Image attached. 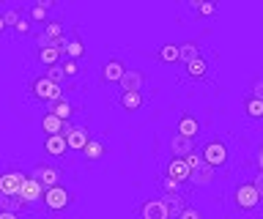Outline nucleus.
Returning a JSON list of instances; mask_svg holds the SVG:
<instances>
[{"label":"nucleus","instance_id":"nucleus-1","mask_svg":"<svg viewBox=\"0 0 263 219\" xmlns=\"http://www.w3.org/2000/svg\"><path fill=\"white\" fill-rule=\"evenodd\" d=\"M28 93H30V99H36L39 104H47L49 107V104L63 99V85H55L52 79H47L41 74V77H33L28 83Z\"/></svg>","mask_w":263,"mask_h":219},{"label":"nucleus","instance_id":"nucleus-2","mask_svg":"<svg viewBox=\"0 0 263 219\" xmlns=\"http://www.w3.org/2000/svg\"><path fill=\"white\" fill-rule=\"evenodd\" d=\"M200 156H203L205 165L214 167V170L228 167V162H230L228 140H222V137H211V140H205V143H203V148H200Z\"/></svg>","mask_w":263,"mask_h":219},{"label":"nucleus","instance_id":"nucleus-3","mask_svg":"<svg viewBox=\"0 0 263 219\" xmlns=\"http://www.w3.org/2000/svg\"><path fill=\"white\" fill-rule=\"evenodd\" d=\"M230 203H233V208L241 211V214H252V211L260 206V194L252 186V181H241V184L233 186V192H230Z\"/></svg>","mask_w":263,"mask_h":219},{"label":"nucleus","instance_id":"nucleus-4","mask_svg":"<svg viewBox=\"0 0 263 219\" xmlns=\"http://www.w3.org/2000/svg\"><path fill=\"white\" fill-rule=\"evenodd\" d=\"M44 208L49 214H61L71 206V192L66 189V186H52V189H44Z\"/></svg>","mask_w":263,"mask_h":219},{"label":"nucleus","instance_id":"nucleus-5","mask_svg":"<svg viewBox=\"0 0 263 219\" xmlns=\"http://www.w3.org/2000/svg\"><path fill=\"white\" fill-rule=\"evenodd\" d=\"M30 178H36L44 189H52V186H61L63 170L55 167V165H36V167L30 170Z\"/></svg>","mask_w":263,"mask_h":219},{"label":"nucleus","instance_id":"nucleus-6","mask_svg":"<svg viewBox=\"0 0 263 219\" xmlns=\"http://www.w3.org/2000/svg\"><path fill=\"white\" fill-rule=\"evenodd\" d=\"M25 181H28V175L20 173V170H8V173H0V194H20Z\"/></svg>","mask_w":263,"mask_h":219},{"label":"nucleus","instance_id":"nucleus-7","mask_svg":"<svg viewBox=\"0 0 263 219\" xmlns=\"http://www.w3.org/2000/svg\"><path fill=\"white\" fill-rule=\"evenodd\" d=\"M121 93H143L145 88V74L137 69H126V74H123V79L118 83Z\"/></svg>","mask_w":263,"mask_h":219},{"label":"nucleus","instance_id":"nucleus-8","mask_svg":"<svg viewBox=\"0 0 263 219\" xmlns=\"http://www.w3.org/2000/svg\"><path fill=\"white\" fill-rule=\"evenodd\" d=\"M123 74H126V66H123L121 58H110L102 63V83H121Z\"/></svg>","mask_w":263,"mask_h":219},{"label":"nucleus","instance_id":"nucleus-9","mask_svg":"<svg viewBox=\"0 0 263 219\" xmlns=\"http://www.w3.org/2000/svg\"><path fill=\"white\" fill-rule=\"evenodd\" d=\"M20 197H22V200H25V203H28V206L33 208L36 203H41V200H44V186H41V184L36 181V178H30V175H28V181L22 184V192H20Z\"/></svg>","mask_w":263,"mask_h":219},{"label":"nucleus","instance_id":"nucleus-10","mask_svg":"<svg viewBox=\"0 0 263 219\" xmlns=\"http://www.w3.org/2000/svg\"><path fill=\"white\" fill-rule=\"evenodd\" d=\"M164 175L173 178V181H178V184H186V181H189V175H192V170H189L186 159L173 156V159L167 162V170H164Z\"/></svg>","mask_w":263,"mask_h":219},{"label":"nucleus","instance_id":"nucleus-11","mask_svg":"<svg viewBox=\"0 0 263 219\" xmlns=\"http://www.w3.org/2000/svg\"><path fill=\"white\" fill-rule=\"evenodd\" d=\"M176 134L186 137V140H195V137L200 134V121H197L195 115H189V112H184V115L178 118V124H176Z\"/></svg>","mask_w":263,"mask_h":219},{"label":"nucleus","instance_id":"nucleus-12","mask_svg":"<svg viewBox=\"0 0 263 219\" xmlns=\"http://www.w3.org/2000/svg\"><path fill=\"white\" fill-rule=\"evenodd\" d=\"M0 211H8V214L25 216V214L30 211V206L20 197V194H0Z\"/></svg>","mask_w":263,"mask_h":219},{"label":"nucleus","instance_id":"nucleus-13","mask_svg":"<svg viewBox=\"0 0 263 219\" xmlns=\"http://www.w3.org/2000/svg\"><path fill=\"white\" fill-rule=\"evenodd\" d=\"M140 219H170L162 197L159 200H145L143 206H140Z\"/></svg>","mask_w":263,"mask_h":219},{"label":"nucleus","instance_id":"nucleus-14","mask_svg":"<svg viewBox=\"0 0 263 219\" xmlns=\"http://www.w3.org/2000/svg\"><path fill=\"white\" fill-rule=\"evenodd\" d=\"M66 151H69V143H66L63 134H55V137H44V153H49L52 159H63Z\"/></svg>","mask_w":263,"mask_h":219},{"label":"nucleus","instance_id":"nucleus-15","mask_svg":"<svg viewBox=\"0 0 263 219\" xmlns=\"http://www.w3.org/2000/svg\"><path fill=\"white\" fill-rule=\"evenodd\" d=\"M66 143H69V151H85V145L90 143V134L85 126H74L69 134H66Z\"/></svg>","mask_w":263,"mask_h":219},{"label":"nucleus","instance_id":"nucleus-16","mask_svg":"<svg viewBox=\"0 0 263 219\" xmlns=\"http://www.w3.org/2000/svg\"><path fill=\"white\" fill-rule=\"evenodd\" d=\"M170 151H173V156L186 159L189 153H195V140H186V137H181V134H173L170 137Z\"/></svg>","mask_w":263,"mask_h":219},{"label":"nucleus","instance_id":"nucleus-17","mask_svg":"<svg viewBox=\"0 0 263 219\" xmlns=\"http://www.w3.org/2000/svg\"><path fill=\"white\" fill-rule=\"evenodd\" d=\"M184 71H186V77L189 79H209V71H211V63L203 58H197V61H192V63H186L184 66Z\"/></svg>","mask_w":263,"mask_h":219},{"label":"nucleus","instance_id":"nucleus-18","mask_svg":"<svg viewBox=\"0 0 263 219\" xmlns=\"http://www.w3.org/2000/svg\"><path fill=\"white\" fill-rule=\"evenodd\" d=\"M162 203H164V208H167L170 219H178L181 214H184V208H186L184 194H162Z\"/></svg>","mask_w":263,"mask_h":219},{"label":"nucleus","instance_id":"nucleus-19","mask_svg":"<svg viewBox=\"0 0 263 219\" xmlns=\"http://www.w3.org/2000/svg\"><path fill=\"white\" fill-rule=\"evenodd\" d=\"M214 178H217V170L209 167V165H200L197 170H192L189 184H192V186H209V184H214Z\"/></svg>","mask_w":263,"mask_h":219},{"label":"nucleus","instance_id":"nucleus-20","mask_svg":"<svg viewBox=\"0 0 263 219\" xmlns=\"http://www.w3.org/2000/svg\"><path fill=\"white\" fill-rule=\"evenodd\" d=\"M66 121H61V118H55L52 112H44V115H41V129H44L47 132V137H55V134H63L66 132Z\"/></svg>","mask_w":263,"mask_h":219},{"label":"nucleus","instance_id":"nucleus-21","mask_svg":"<svg viewBox=\"0 0 263 219\" xmlns=\"http://www.w3.org/2000/svg\"><path fill=\"white\" fill-rule=\"evenodd\" d=\"M66 55L61 50H55V47H44V50H36V61L41 63V66H58V63H63Z\"/></svg>","mask_w":263,"mask_h":219},{"label":"nucleus","instance_id":"nucleus-22","mask_svg":"<svg viewBox=\"0 0 263 219\" xmlns=\"http://www.w3.org/2000/svg\"><path fill=\"white\" fill-rule=\"evenodd\" d=\"M82 55H85V44H82V38H80L77 30H71V33H69V44H66V58L80 61Z\"/></svg>","mask_w":263,"mask_h":219},{"label":"nucleus","instance_id":"nucleus-23","mask_svg":"<svg viewBox=\"0 0 263 219\" xmlns=\"http://www.w3.org/2000/svg\"><path fill=\"white\" fill-rule=\"evenodd\" d=\"M118 104L126 112H137L145 104V96L143 93H118Z\"/></svg>","mask_w":263,"mask_h":219},{"label":"nucleus","instance_id":"nucleus-24","mask_svg":"<svg viewBox=\"0 0 263 219\" xmlns=\"http://www.w3.org/2000/svg\"><path fill=\"white\" fill-rule=\"evenodd\" d=\"M47 112H52L55 118H61V121H66V124H69L71 115H74V104H71L69 99H61V102L49 104V110H47Z\"/></svg>","mask_w":263,"mask_h":219},{"label":"nucleus","instance_id":"nucleus-25","mask_svg":"<svg viewBox=\"0 0 263 219\" xmlns=\"http://www.w3.org/2000/svg\"><path fill=\"white\" fill-rule=\"evenodd\" d=\"M156 58L162 63H178L181 61V44H162L156 50Z\"/></svg>","mask_w":263,"mask_h":219},{"label":"nucleus","instance_id":"nucleus-26","mask_svg":"<svg viewBox=\"0 0 263 219\" xmlns=\"http://www.w3.org/2000/svg\"><path fill=\"white\" fill-rule=\"evenodd\" d=\"M200 55H203V47L197 42H184V44H181V61L178 63H184V66H186V63L197 61Z\"/></svg>","mask_w":263,"mask_h":219},{"label":"nucleus","instance_id":"nucleus-27","mask_svg":"<svg viewBox=\"0 0 263 219\" xmlns=\"http://www.w3.org/2000/svg\"><path fill=\"white\" fill-rule=\"evenodd\" d=\"M244 112L252 121H263V102L255 99V96H247V99H244Z\"/></svg>","mask_w":263,"mask_h":219},{"label":"nucleus","instance_id":"nucleus-28","mask_svg":"<svg viewBox=\"0 0 263 219\" xmlns=\"http://www.w3.org/2000/svg\"><path fill=\"white\" fill-rule=\"evenodd\" d=\"M82 156H85L88 162H99V159L104 156V143H102V140H93V137H90V143L85 145Z\"/></svg>","mask_w":263,"mask_h":219},{"label":"nucleus","instance_id":"nucleus-29","mask_svg":"<svg viewBox=\"0 0 263 219\" xmlns=\"http://www.w3.org/2000/svg\"><path fill=\"white\" fill-rule=\"evenodd\" d=\"M25 17V9H6L3 11V19H6V28H16Z\"/></svg>","mask_w":263,"mask_h":219},{"label":"nucleus","instance_id":"nucleus-30","mask_svg":"<svg viewBox=\"0 0 263 219\" xmlns=\"http://www.w3.org/2000/svg\"><path fill=\"white\" fill-rule=\"evenodd\" d=\"M63 74L66 79H74V77H80V61H71V58H63Z\"/></svg>","mask_w":263,"mask_h":219},{"label":"nucleus","instance_id":"nucleus-31","mask_svg":"<svg viewBox=\"0 0 263 219\" xmlns=\"http://www.w3.org/2000/svg\"><path fill=\"white\" fill-rule=\"evenodd\" d=\"M25 11H28L30 22H39V25H44V22H49V19H47V9H41L39 3H36V6H30V9H25Z\"/></svg>","mask_w":263,"mask_h":219},{"label":"nucleus","instance_id":"nucleus-32","mask_svg":"<svg viewBox=\"0 0 263 219\" xmlns=\"http://www.w3.org/2000/svg\"><path fill=\"white\" fill-rule=\"evenodd\" d=\"M44 77L52 79L55 85H63V83H66V74H63V66H61V63H58V66H49V69L44 71Z\"/></svg>","mask_w":263,"mask_h":219},{"label":"nucleus","instance_id":"nucleus-33","mask_svg":"<svg viewBox=\"0 0 263 219\" xmlns=\"http://www.w3.org/2000/svg\"><path fill=\"white\" fill-rule=\"evenodd\" d=\"M192 11L197 17H214L217 14V3H192Z\"/></svg>","mask_w":263,"mask_h":219},{"label":"nucleus","instance_id":"nucleus-34","mask_svg":"<svg viewBox=\"0 0 263 219\" xmlns=\"http://www.w3.org/2000/svg\"><path fill=\"white\" fill-rule=\"evenodd\" d=\"M159 186H162V192H164V194H181V184H178V181H173V178H167V175H162V178H159Z\"/></svg>","mask_w":263,"mask_h":219},{"label":"nucleus","instance_id":"nucleus-35","mask_svg":"<svg viewBox=\"0 0 263 219\" xmlns=\"http://www.w3.org/2000/svg\"><path fill=\"white\" fill-rule=\"evenodd\" d=\"M30 30H33V22H30V17H28V14H25V17H22V22L14 28V33H16V36H30Z\"/></svg>","mask_w":263,"mask_h":219},{"label":"nucleus","instance_id":"nucleus-36","mask_svg":"<svg viewBox=\"0 0 263 219\" xmlns=\"http://www.w3.org/2000/svg\"><path fill=\"white\" fill-rule=\"evenodd\" d=\"M186 165H189V170H197V167H200V165H205V162H203V156H200V153H189V156H186Z\"/></svg>","mask_w":263,"mask_h":219},{"label":"nucleus","instance_id":"nucleus-37","mask_svg":"<svg viewBox=\"0 0 263 219\" xmlns=\"http://www.w3.org/2000/svg\"><path fill=\"white\" fill-rule=\"evenodd\" d=\"M250 96H255V99H260V102H263V77L252 83V93H250Z\"/></svg>","mask_w":263,"mask_h":219},{"label":"nucleus","instance_id":"nucleus-38","mask_svg":"<svg viewBox=\"0 0 263 219\" xmlns=\"http://www.w3.org/2000/svg\"><path fill=\"white\" fill-rule=\"evenodd\" d=\"M178 219H203V214H200V211H197V208H184V214H181Z\"/></svg>","mask_w":263,"mask_h":219},{"label":"nucleus","instance_id":"nucleus-39","mask_svg":"<svg viewBox=\"0 0 263 219\" xmlns=\"http://www.w3.org/2000/svg\"><path fill=\"white\" fill-rule=\"evenodd\" d=\"M252 186H255V189H258L260 200H263V173H260V170H258V173H255V178H252Z\"/></svg>","mask_w":263,"mask_h":219},{"label":"nucleus","instance_id":"nucleus-40","mask_svg":"<svg viewBox=\"0 0 263 219\" xmlns=\"http://www.w3.org/2000/svg\"><path fill=\"white\" fill-rule=\"evenodd\" d=\"M0 219H22L20 214H8V211H0Z\"/></svg>","mask_w":263,"mask_h":219},{"label":"nucleus","instance_id":"nucleus-41","mask_svg":"<svg viewBox=\"0 0 263 219\" xmlns=\"http://www.w3.org/2000/svg\"><path fill=\"white\" fill-rule=\"evenodd\" d=\"M255 162H258V170H260V173H263V148L258 151V156H255Z\"/></svg>","mask_w":263,"mask_h":219},{"label":"nucleus","instance_id":"nucleus-42","mask_svg":"<svg viewBox=\"0 0 263 219\" xmlns=\"http://www.w3.org/2000/svg\"><path fill=\"white\" fill-rule=\"evenodd\" d=\"M6 33V19H3V14H0V36Z\"/></svg>","mask_w":263,"mask_h":219}]
</instances>
